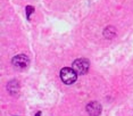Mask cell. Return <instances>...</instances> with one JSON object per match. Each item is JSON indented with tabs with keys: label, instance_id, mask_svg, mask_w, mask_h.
<instances>
[{
	"label": "cell",
	"instance_id": "obj_4",
	"mask_svg": "<svg viewBox=\"0 0 133 116\" xmlns=\"http://www.w3.org/2000/svg\"><path fill=\"white\" fill-rule=\"evenodd\" d=\"M101 105L98 101H91L87 105V112L89 115L91 116H99L101 114Z\"/></svg>",
	"mask_w": 133,
	"mask_h": 116
},
{
	"label": "cell",
	"instance_id": "obj_6",
	"mask_svg": "<svg viewBox=\"0 0 133 116\" xmlns=\"http://www.w3.org/2000/svg\"><path fill=\"white\" fill-rule=\"evenodd\" d=\"M33 11H34V8H33L32 6H28V7H26V16H28L29 20H30V15H31Z\"/></svg>",
	"mask_w": 133,
	"mask_h": 116
},
{
	"label": "cell",
	"instance_id": "obj_3",
	"mask_svg": "<svg viewBox=\"0 0 133 116\" xmlns=\"http://www.w3.org/2000/svg\"><path fill=\"white\" fill-rule=\"evenodd\" d=\"M11 63H13L14 67H16V68L24 69V68H26V67L29 66L30 59H29V57L26 56V55L21 54V55H17V56H15L13 58V60H11Z\"/></svg>",
	"mask_w": 133,
	"mask_h": 116
},
{
	"label": "cell",
	"instance_id": "obj_2",
	"mask_svg": "<svg viewBox=\"0 0 133 116\" xmlns=\"http://www.w3.org/2000/svg\"><path fill=\"white\" fill-rule=\"evenodd\" d=\"M89 66H90L89 60L85 59V58H80V59H76L73 63V67L72 68L76 72V74L83 75V74H87V72L89 71Z\"/></svg>",
	"mask_w": 133,
	"mask_h": 116
},
{
	"label": "cell",
	"instance_id": "obj_1",
	"mask_svg": "<svg viewBox=\"0 0 133 116\" xmlns=\"http://www.w3.org/2000/svg\"><path fill=\"white\" fill-rule=\"evenodd\" d=\"M60 79H62V81L64 82L65 84L69 85V84H73L74 82L76 81L77 74L71 67H64V68L60 71Z\"/></svg>",
	"mask_w": 133,
	"mask_h": 116
},
{
	"label": "cell",
	"instance_id": "obj_5",
	"mask_svg": "<svg viewBox=\"0 0 133 116\" xmlns=\"http://www.w3.org/2000/svg\"><path fill=\"white\" fill-rule=\"evenodd\" d=\"M7 90L9 91L11 94L17 93V92H18V90H19L18 82H17V81H10L9 83H8V85H7Z\"/></svg>",
	"mask_w": 133,
	"mask_h": 116
},
{
	"label": "cell",
	"instance_id": "obj_7",
	"mask_svg": "<svg viewBox=\"0 0 133 116\" xmlns=\"http://www.w3.org/2000/svg\"><path fill=\"white\" fill-rule=\"evenodd\" d=\"M35 116H41V113H40V112L37 113V115H35Z\"/></svg>",
	"mask_w": 133,
	"mask_h": 116
}]
</instances>
